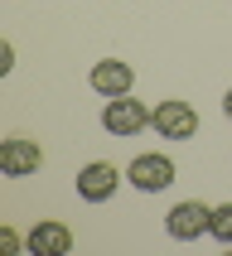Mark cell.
Segmentation results:
<instances>
[{
	"mask_svg": "<svg viewBox=\"0 0 232 256\" xmlns=\"http://www.w3.org/2000/svg\"><path fill=\"white\" fill-rule=\"evenodd\" d=\"M24 246L34 256H68L72 252V228H68V222H58V218H39V222L29 228Z\"/></svg>",
	"mask_w": 232,
	"mask_h": 256,
	"instance_id": "cell-7",
	"label": "cell"
},
{
	"mask_svg": "<svg viewBox=\"0 0 232 256\" xmlns=\"http://www.w3.org/2000/svg\"><path fill=\"white\" fill-rule=\"evenodd\" d=\"M150 116H155V106H145L136 92L106 97V106H102V130H106V136H140V130L150 126Z\"/></svg>",
	"mask_w": 232,
	"mask_h": 256,
	"instance_id": "cell-1",
	"label": "cell"
},
{
	"mask_svg": "<svg viewBox=\"0 0 232 256\" xmlns=\"http://www.w3.org/2000/svg\"><path fill=\"white\" fill-rule=\"evenodd\" d=\"M10 68H14V44L5 39V44H0V72H10Z\"/></svg>",
	"mask_w": 232,
	"mask_h": 256,
	"instance_id": "cell-11",
	"label": "cell"
},
{
	"mask_svg": "<svg viewBox=\"0 0 232 256\" xmlns=\"http://www.w3.org/2000/svg\"><path fill=\"white\" fill-rule=\"evenodd\" d=\"M39 164H44L39 140H29V136H10V140H0V174L24 179V174H39Z\"/></svg>",
	"mask_w": 232,
	"mask_h": 256,
	"instance_id": "cell-6",
	"label": "cell"
},
{
	"mask_svg": "<svg viewBox=\"0 0 232 256\" xmlns=\"http://www.w3.org/2000/svg\"><path fill=\"white\" fill-rule=\"evenodd\" d=\"M222 116H228V121H232V87H228V92H222Z\"/></svg>",
	"mask_w": 232,
	"mask_h": 256,
	"instance_id": "cell-12",
	"label": "cell"
},
{
	"mask_svg": "<svg viewBox=\"0 0 232 256\" xmlns=\"http://www.w3.org/2000/svg\"><path fill=\"white\" fill-rule=\"evenodd\" d=\"M208 237L222 246H232V203H218L213 208V228H208Z\"/></svg>",
	"mask_w": 232,
	"mask_h": 256,
	"instance_id": "cell-9",
	"label": "cell"
},
{
	"mask_svg": "<svg viewBox=\"0 0 232 256\" xmlns=\"http://www.w3.org/2000/svg\"><path fill=\"white\" fill-rule=\"evenodd\" d=\"M87 82H92L97 97H126L130 87H136V68L121 63V58H102V63H92Z\"/></svg>",
	"mask_w": 232,
	"mask_h": 256,
	"instance_id": "cell-8",
	"label": "cell"
},
{
	"mask_svg": "<svg viewBox=\"0 0 232 256\" xmlns=\"http://www.w3.org/2000/svg\"><path fill=\"white\" fill-rule=\"evenodd\" d=\"M150 126L164 136V140H194L198 136V112H194V102H155V116H150Z\"/></svg>",
	"mask_w": 232,
	"mask_h": 256,
	"instance_id": "cell-4",
	"label": "cell"
},
{
	"mask_svg": "<svg viewBox=\"0 0 232 256\" xmlns=\"http://www.w3.org/2000/svg\"><path fill=\"white\" fill-rule=\"evenodd\" d=\"M0 246H5V252H20V246H24V237H20L14 228H5V232H0Z\"/></svg>",
	"mask_w": 232,
	"mask_h": 256,
	"instance_id": "cell-10",
	"label": "cell"
},
{
	"mask_svg": "<svg viewBox=\"0 0 232 256\" xmlns=\"http://www.w3.org/2000/svg\"><path fill=\"white\" fill-rule=\"evenodd\" d=\"M121 179H126V170H116L112 160H92V164L78 170L72 184H78V198H82V203H106V198H116Z\"/></svg>",
	"mask_w": 232,
	"mask_h": 256,
	"instance_id": "cell-3",
	"label": "cell"
},
{
	"mask_svg": "<svg viewBox=\"0 0 232 256\" xmlns=\"http://www.w3.org/2000/svg\"><path fill=\"white\" fill-rule=\"evenodd\" d=\"M208 228H213V208L198 198H184L164 213V232L174 242H198V237H208Z\"/></svg>",
	"mask_w": 232,
	"mask_h": 256,
	"instance_id": "cell-2",
	"label": "cell"
},
{
	"mask_svg": "<svg viewBox=\"0 0 232 256\" xmlns=\"http://www.w3.org/2000/svg\"><path fill=\"white\" fill-rule=\"evenodd\" d=\"M126 184L140 194H164L174 184V160L170 155H136L126 164Z\"/></svg>",
	"mask_w": 232,
	"mask_h": 256,
	"instance_id": "cell-5",
	"label": "cell"
}]
</instances>
